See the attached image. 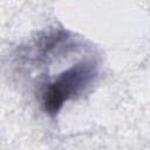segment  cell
Masks as SVG:
<instances>
[{
  "label": "cell",
  "instance_id": "6da1fadb",
  "mask_svg": "<svg viewBox=\"0 0 150 150\" xmlns=\"http://www.w3.org/2000/svg\"><path fill=\"white\" fill-rule=\"evenodd\" d=\"M96 75L97 67L91 60H82L59 74L42 93L41 104L45 112L55 116L67 101L82 94L94 82Z\"/></svg>",
  "mask_w": 150,
  "mask_h": 150
}]
</instances>
